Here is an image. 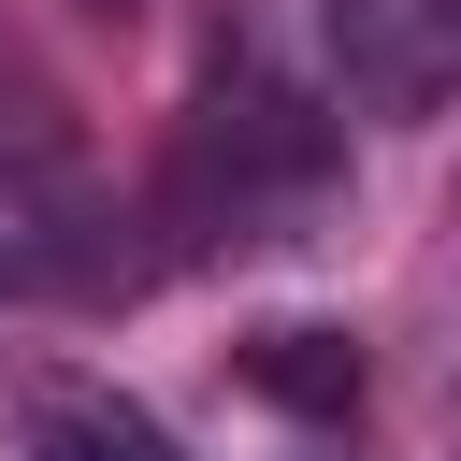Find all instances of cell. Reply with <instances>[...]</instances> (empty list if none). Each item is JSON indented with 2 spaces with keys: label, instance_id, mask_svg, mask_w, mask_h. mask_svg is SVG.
<instances>
[{
  "label": "cell",
  "instance_id": "3957f363",
  "mask_svg": "<svg viewBox=\"0 0 461 461\" xmlns=\"http://www.w3.org/2000/svg\"><path fill=\"white\" fill-rule=\"evenodd\" d=\"M29 461H187V447L115 389H43L29 403Z\"/></svg>",
  "mask_w": 461,
  "mask_h": 461
},
{
  "label": "cell",
  "instance_id": "6da1fadb",
  "mask_svg": "<svg viewBox=\"0 0 461 461\" xmlns=\"http://www.w3.org/2000/svg\"><path fill=\"white\" fill-rule=\"evenodd\" d=\"M317 29H331V86H360L375 115L447 101V0H317Z\"/></svg>",
  "mask_w": 461,
  "mask_h": 461
},
{
  "label": "cell",
  "instance_id": "7a4b0ae2",
  "mask_svg": "<svg viewBox=\"0 0 461 461\" xmlns=\"http://www.w3.org/2000/svg\"><path fill=\"white\" fill-rule=\"evenodd\" d=\"M245 389L288 403V418H317V432H346V403H360V331H331V317H274V331L245 346Z\"/></svg>",
  "mask_w": 461,
  "mask_h": 461
},
{
  "label": "cell",
  "instance_id": "277c9868",
  "mask_svg": "<svg viewBox=\"0 0 461 461\" xmlns=\"http://www.w3.org/2000/svg\"><path fill=\"white\" fill-rule=\"evenodd\" d=\"M303 461H331V447H303Z\"/></svg>",
  "mask_w": 461,
  "mask_h": 461
}]
</instances>
